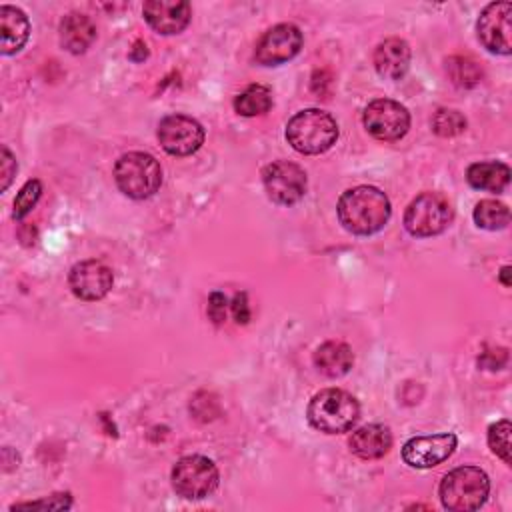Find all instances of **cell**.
<instances>
[{"label":"cell","mask_w":512,"mask_h":512,"mask_svg":"<svg viewBox=\"0 0 512 512\" xmlns=\"http://www.w3.org/2000/svg\"><path fill=\"white\" fill-rule=\"evenodd\" d=\"M336 214L344 230L356 236L380 232L390 220L392 206L388 196L376 186H356L338 198Z\"/></svg>","instance_id":"obj_1"},{"label":"cell","mask_w":512,"mask_h":512,"mask_svg":"<svg viewBox=\"0 0 512 512\" xmlns=\"http://www.w3.org/2000/svg\"><path fill=\"white\" fill-rule=\"evenodd\" d=\"M286 140L296 152L316 156L336 144L338 124L332 114L320 108H306L288 120Z\"/></svg>","instance_id":"obj_2"},{"label":"cell","mask_w":512,"mask_h":512,"mask_svg":"<svg viewBox=\"0 0 512 512\" xmlns=\"http://www.w3.org/2000/svg\"><path fill=\"white\" fill-rule=\"evenodd\" d=\"M306 418L312 428L324 434H342L358 422L360 404L346 390L326 388L312 396L306 408Z\"/></svg>","instance_id":"obj_3"},{"label":"cell","mask_w":512,"mask_h":512,"mask_svg":"<svg viewBox=\"0 0 512 512\" xmlns=\"http://www.w3.org/2000/svg\"><path fill=\"white\" fill-rule=\"evenodd\" d=\"M490 492L488 474L478 466H458L450 470L438 486L440 502L452 512L478 510Z\"/></svg>","instance_id":"obj_4"},{"label":"cell","mask_w":512,"mask_h":512,"mask_svg":"<svg viewBox=\"0 0 512 512\" xmlns=\"http://www.w3.org/2000/svg\"><path fill=\"white\" fill-rule=\"evenodd\" d=\"M114 180L124 196L146 200L160 190L162 168L146 152H126L114 164Z\"/></svg>","instance_id":"obj_5"},{"label":"cell","mask_w":512,"mask_h":512,"mask_svg":"<svg viewBox=\"0 0 512 512\" xmlns=\"http://www.w3.org/2000/svg\"><path fill=\"white\" fill-rule=\"evenodd\" d=\"M454 218L452 206L440 192L418 194L404 212V228L416 238H430L442 234Z\"/></svg>","instance_id":"obj_6"},{"label":"cell","mask_w":512,"mask_h":512,"mask_svg":"<svg viewBox=\"0 0 512 512\" xmlns=\"http://www.w3.org/2000/svg\"><path fill=\"white\" fill-rule=\"evenodd\" d=\"M172 488L186 500H202L210 496L220 482L216 464L202 454H188L172 466Z\"/></svg>","instance_id":"obj_7"},{"label":"cell","mask_w":512,"mask_h":512,"mask_svg":"<svg viewBox=\"0 0 512 512\" xmlns=\"http://www.w3.org/2000/svg\"><path fill=\"white\" fill-rule=\"evenodd\" d=\"M262 184L266 196L280 206H292L300 202L308 188L306 172L288 160H276L262 168Z\"/></svg>","instance_id":"obj_8"},{"label":"cell","mask_w":512,"mask_h":512,"mask_svg":"<svg viewBox=\"0 0 512 512\" xmlns=\"http://www.w3.org/2000/svg\"><path fill=\"white\" fill-rule=\"evenodd\" d=\"M362 124L372 138L394 142L408 132L410 112L396 100L376 98L364 108Z\"/></svg>","instance_id":"obj_9"},{"label":"cell","mask_w":512,"mask_h":512,"mask_svg":"<svg viewBox=\"0 0 512 512\" xmlns=\"http://www.w3.org/2000/svg\"><path fill=\"white\" fill-rule=\"evenodd\" d=\"M164 152L172 156H190L204 144L202 124L186 114H168L160 120L156 130Z\"/></svg>","instance_id":"obj_10"},{"label":"cell","mask_w":512,"mask_h":512,"mask_svg":"<svg viewBox=\"0 0 512 512\" xmlns=\"http://www.w3.org/2000/svg\"><path fill=\"white\" fill-rule=\"evenodd\" d=\"M480 44L500 56L512 52V4L510 2H490L476 22Z\"/></svg>","instance_id":"obj_11"},{"label":"cell","mask_w":512,"mask_h":512,"mask_svg":"<svg viewBox=\"0 0 512 512\" xmlns=\"http://www.w3.org/2000/svg\"><path fill=\"white\" fill-rule=\"evenodd\" d=\"M302 32L292 22H282L268 28L256 42L254 58L262 66H278L292 60L302 48Z\"/></svg>","instance_id":"obj_12"},{"label":"cell","mask_w":512,"mask_h":512,"mask_svg":"<svg viewBox=\"0 0 512 512\" xmlns=\"http://www.w3.org/2000/svg\"><path fill=\"white\" fill-rule=\"evenodd\" d=\"M456 444L458 438L452 432L414 436L402 446V460L410 468H434L454 454Z\"/></svg>","instance_id":"obj_13"},{"label":"cell","mask_w":512,"mask_h":512,"mask_svg":"<svg viewBox=\"0 0 512 512\" xmlns=\"http://www.w3.org/2000/svg\"><path fill=\"white\" fill-rule=\"evenodd\" d=\"M114 284L112 270L100 260H82L70 268L68 286L72 294L86 302L102 300Z\"/></svg>","instance_id":"obj_14"},{"label":"cell","mask_w":512,"mask_h":512,"mask_svg":"<svg viewBox=\"0 0 512 512\" xmlns=\"http://www.w3.org/2000/svg\"><path fill=\"white\" fill-rule=\"evenodd\" d=\"M144 20L158 34H180L192 16V8L184 0H148L142 6Z\"/></svg>","instance_id":"obj_15"},{"label":"cell","mask_w":512,"mask_h":512,"mask_svg":"<svg viewBox=\"0 0 512 512\" xmlns=\"http://www.w3.org/2000/svg\"><path fill=\"white\" fill-rule=\"evenodd\" d=\"M410 46L402 38H386L374 50V68L388 80H400L410 68Z\"/></svg>","instance_id":"obj_16"},{"label":"cell","mask_w":512,"mask_h":512,"mask_svg":"<svg viewBox=\"0 0 512 512\" xmlns=\"http://www.w3.org/2000/svg\"><path fill=\"white\" fill-rule=\"evenodd\" d=\"M348 446L362 460H378L392 448V432L384 424H366L352 432Z\"/></svg>","instance_id":"obj_17"},{"label":"cell","mask_w":512,"mask_h":512,"mask_svg":"<svg viewBox=\"0 0 512 512\" xmlns=\"http://www.w3.org/2000/svg\"><path fill=\"white\" fill-rule=\"evenodd\" d=\"M28 36H30L28 16L20 8L4 4L0 8V52L4 56L20 52Z\"/></svg>","instance_id":"obj_18"},{"label":"cell","mask_w":512,"mask_h":512,"mask_svg":"<svg viewBox=\"0 0 512 512\" xmlns=\"http://www.w3.org/2000/svg\"><path fill=\"white\" fill-rule=\"evenodd\" d=\"M96 40L94 22L80 12H70L60 20V44L70 54L86 52Z\"/></svg>","instance_id":"obj_19"},{"label":"cell","mask_w":512,"mask_h":512,"mask_svg":"<svg viewBox=\"0 0 512 512\" xmlns=\"http://www.w3.org/2000/svg\"><path fill=\"white\" fill-rule=\"evenodd\" d=\"M354 364L352 348L338 340H328L320 344L314 352V366L328 378H340L350 372Z\"/></svg>","instance_id":"obj_20"},{"label":"cell","mask_w":512,"mask_h":512,"mask_svg":"<svg viewBox=\"0 0 512 512\" xmlns=\"http://www.w3.org/2000/svg\"><path fill=\"white\" fill-rule=\"evenodd\" d=\"M466 180L472 188L484 192H502L510 182V168L498 160L474 162L466 170Z\"/></svg>","instance_id":"obj_21"},{"label":"cell","mask_w":512,"mask_h":512,"mask_svg":"<svg viewBox=\"0 0 512 512\" xmlns=\"http://www.w3.org/2000/svg\"><path fill=\"white\" fill-rule=\"evenodd\" d=\"M272 108V90L264 84H250L234 98V110L240 116H262Z\"/></svg>","instance_id":"obj_22"},{"label":"cell","mask_w":512,"mask_h":512,"mask_svg":"<svg viewBox=\"0 0 512 512\" xmlns=\"http://www.w3.org/2000/svg\"><path fill=\"white\" fill-rule=\"evenodd\" d=\"M474 222L478 228H484V230H502L508 226L510 222V210L504 202H498V200H492V198H486V200H480L476 206H474Z\"/></svg>","instance_id":"obj_23"},{"label":"cell","mask_w":512,"mask_h":512,"mask_svg":"<svg viewBox=\"0 0 512 512\" xmlns=\"http://www.w3.org/2000/svg\"><path fill=\"white\" fill-rule=\"evenodd\" d=\"M446 74L458 88H472L482 80V66L470 56H450L446 60Z\"/></svg>","instance_id":"obj_24"},{"label":"cell","mask_w":512,"mask_h":512,"mask_svg":"<svg viewBox=\"0 0 512 512\" xmlns=\"http://www.w3.org/2000/svg\"><path fill=\"white\" fill-rule=\"evenodd\" d=\"M432 130L442 138L458 136L466 130V118L458 110L440 108L432 118Z\"/></svg>","instance_id":"obj_25"},{"label":"cell","mask_w":512,"mask_h":512,"mask_svg":"<svg viewBox=\"0 0 512 512\" xmlns=\"http://www.w3.org/2000/svg\"><path fill=\"white\" fill-rule=\"evenodd\" d=\"M510 430L512 426L508 420H498L488 428V446L506 464H510Z\"/></svg>","instance_id":"obj_26"},{"label":"cell","mask_w":512,"mask_h":512,"mask_svg":"<svg viewBox=\"0 0 512 512\" xmlns=\"http://www.w3.org/2000/svg\"><path fill=\"white\" fill-rule=\"evenodd\" d=\"M40 196H42V184H40V180H28L22 188H20V192L16 194V198H14V210H12V216L16 218V220H22L26 214H30L32 212V208L36 206V202L40 200Z\"/></svg>","instance_id":"obj_27"},{"label":"cell","mask_w":512,"mask_h":512,"mask_svg":"<svg viewBox=\"0 0 512 512\" xmlns=\"http://www.w3.org/2000/svg\"><path fill=\"white\" fill-rule=\"evenodd\" d=\"M72 500L70 494H52L50 498L38 500V502H22L12 506V510H22V508H48V510H62V508H70Z\"/></svg>","instance_id":"obj_28"},{"label":"cell","mask_w":512,"mask_h":512,"mask_svg":"<svg viewBox=\"0 0 512 512\" xmlns=\"http://www.w3.org/2000/svg\"><path fill=\"white\" fill-rule=\"evenodd\" d=\"M226 306H228V298L222 292H212L208 298V318L220 326L226 322Z\"/></svg>","instance_id":"obj_29"},{"label":"cell","mask_w":512,"mask_h":512,"mask_svg":"<svg viewBox=\"0 0 512 512\" xmlns=\"http://www.w3.org/2000/svg\"><path fill=\"white\" fill-rule=\"evenodd\" d=\"M16 170H18L16 158L12 156V152L6 146H2V186H0L2 192L10 186L12 178L16 176Z\"/></svg>","instance_id":"obj_30"},{"label":"cell","mask_w":512,"mask_h":512,"mask_svg":"<svg viewBox=\"0 0 512 512\" xmlns=\"http://www.w3.org/2000/svg\"><path fill=\"white\" fill-rule=\"evenodd\" d=\"M230 308H232V314H234V318H236L238 324H246V322L250 320V308H248V302H246V294H244V292H240V294H236V296L232 298Z\"/></svg>","instance_id":"obj_31"},{"label":"cell","mask_w":512,"mask_h":512,"mask_svg":"<svg viewBox=\"0 0 512 512\" xmlns=\"http://www.w3.org/2000/svg\"><path fill=\"white\" fill-rule=\"evenodd\" d=\"M146 56H148L146 44H144L142 40H136V42H134V46H132V50H130V60H134V62H142Z\"/></svg>","instance_id":"obj_32"},{"label":"cell","mask_w":512,"mask_h":512,"mask_svg":"<svg viewBox=\"0 0 512 512\" xmlns=\"http://www.w3.org/2000/svg\"><path fill=\"white\" fill-rule=\"evenodd\" d=\"M500 282L508 288L512 282H510V266H502V270H500Z\"/></svg>","instance_id":"obj_33"}]
</instances>
